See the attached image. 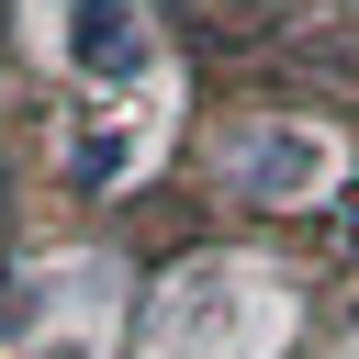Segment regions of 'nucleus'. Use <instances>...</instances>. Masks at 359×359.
Masks as SVG:
<instances>
[{
    "mask_svg": "<svg viewBox=\"0 0 359 359\" xmlns=\"http://www.w3.org/2000/svg\"><path fill=\"white\" fill-rule=\"evenodd\" d=\"M67 56H79L90 79H135V67H146V22H135V0H79V11H67Z\"/></svg>",
    "mask_w": 359,
    "mask_h": 359,
    "instance_id": "obj_2",
    "label": "nucleus"
},
{
    "mask_svg": "<svg viewBox=\"0 0 359 359\" xmlns=\"http://www.w3.org/2000/svg\"><path fill=\"white\" fill-rule=\"evenodd\" d=\"M314 180H325V146H314L303 123H269V135L236 146V191H258V202H292V191H314Z\"/></svg>",
    "mask_w": 359,
    "mask_h": 359,
    "instance_id": "obj_1",
    "label": "nucleus"
}]
</instances>
